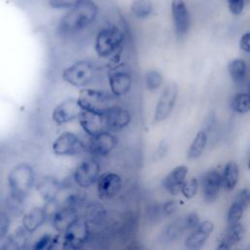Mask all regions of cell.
I'll use <instances>...</instances> for the list:
<instances>
[{
    "label": "cell",
    "instance_id": "cell-40",
    "mask_svg": "<svg viewBox=\"0 0 250 250\" xmlns=\"http://www.w3.org/2000/svg\"><path fill=\"white\" fill-rule=\"evenodd\" d=\"M167 153H168V145L164 140H162L158 144V146H156V148L152 154V160L156 161V162L160 161L166 157Z\"/></svg>",
    "mask_w": 250,
    "mask_h": 250
},
{
    "label": "cell",
    "instance_id": "cell-31",
    "mask_svg": "<svg viewBox=\"0 0 250 250\" xmlns=\"http://www.w3.org/2000/svg\"><path fill=\"white\" fill-rule=\"evenodd\" d=\"M15 216L5 207L0 206V244L7 238L14 228Z\"/></svg>",
    "mask_w": 250,
    "mask_h": 250
},
{
    "label": "cell",
    "instance_id": "cell-9",
    "mask_svg": "<svg viewBox=\"0 0 250 250\" xmlns=\"http://www.w3.org/2000/svg\"><path fill=\"white\" fill-rule=\"evenodd\" d=\"M83 110L104 114L117 100L103 85L89 86L77 90L75 94Z\"/></svg>",
    "mask_w": 250,
    "mask_h": 250
},
{
    "label": "cell",
    "instance_id": "cell-22",
    "mask_svg": "<svg viewBox=\"0 0 250 250\" xmlns=\"http://www.w3.org/2000/svg\"><path fill=\"white\" fill-rule=\"evenodd\" d=\"M214 229L215 226L213 222L209 220L200 222L195 229L188 231L185 240V246L189 250H197L201 248L213 233Z\"/></svg>",
    "mask_w": 250,
    "mask_h": 250
},
{
    "label": "cell",
    "instance_id": "cell-38",
    "mask_svg": "<svg viewBox=\"0 0 250 250\" xmlns=\"http://www.w3.org/2000/svg\"><path fill=\"white\" fill-rule=\"evenodd\" d=\"M236 202L241 204L244 209L248 208L250 206V188H241L235 196L234 199Z\"/></svg>",
    "mask_w": 250,
    "mask_h": 250
},
{
    "label": "cell",
    "instance_id": "cell-44",
    "mask_svg": "<svg viewBox=\"0 0 250 250\" xmlns=\"http://www.w3.org/2000/svg\"><path fill=\"white\" fill-rule=\"evenodd\" d=\"M249 92H250V85H249Z\"/></svg>",
    "mask_w": 250,
    "mask_h": 250
},
{
    "label": "cell",
    "instance_id": "cell-10",
    "mask_svg": "<svg viewBox=\"0 0 250 250\" xmlns=\"http://www.w3.org/2000/svg\"><path fill=\"white\" fill-rule=\"evenodd\" d=\"M121 135L104 130L95 136L87 137L86 154L97 157L105 162L115 156L121 149Z\"/></svg>",
    "mask_w": 250,
    "mask_h": 250
},
{
    "label": "cell",
    "instance_id": "cell-5",
    "mask_svg": "<svg viewBox=\"0 0 250 250\" xmlns=\"http://www.w3.org/2000/svg\"><path fill=\"white\" fill-rule=\"evenodd\" d=\"M136 85V73L129 60L104 65V86L117 101L128 102Z\"/></svg>",
    "mask_w": 250,
    "mask_h": 250
},
{
    "label": "cell",
    "instance_id": "cell-33",
    "mask_svg": "<svg viewBox=\"0 0 250 250\" xmlns=\"http://www.w3.org/2000/svg\"><path fill=\"white\" fill-rule=\"evenodd\" d=\"M198 187H199L198 180L195 177H190L188 180L186 179V181L184 182L181 188V193L187 199H191L196 195Z\"/></svg>",
    "mask_w": 250,
    "mask_h": 250
},
{
    "label": "cell",
    "instance_id": "cell-6",
    "mask_svg": "<svg viewBox=\"0 0 250 250\" xmlns=\"http://www.w3.org/2000/svg\"><path fill=\"white\" fill-rule=\"evenodd\" d=\"M87 137L71 125L58 129L50 141L49 150L57 158L69 159L79 158L86 154Z\"/></svg>",
    "mask_w": 250,
    "mask_h": 250
},
{
    "label": "cell",
    "instance_id": "cell-37",
    "mask_svg": "<svg viewBox=\"0 0 250 250\" xmlns=\"http://www.w3.org/2000/svg\"><path fill=\"white\" fill-rule=\"evenodd\" d=\"M177 209H178V202L174 199H170L161 203V211L164 218L171 217L172 215H174Z\"/></svg>",
    "mask_w": 250,
    "mask_h": 250
},
{
    "label": "cell",
    "instance_id": "cell-42",
    "mask_svg": "<svg viewBox=\"0 0 250 250\" xmlns=\"http://www.w3.org/2000/svg\"><path fill=\"white\" fill-rule=\"evenodd\" d=\"M239 48L245 52L250 54V32H245L241 35L239 39Z\"/></svg>",
    "mask_w": 250,
    "mask_h": 250
},
{
    "label": "cell",
    "instance_id": "cell-19",
    "mask_svg": "<svg viewBox=\"0 0 250 250\" xmlns=\"http://www.w3.org/2000/svg\"><path fill=\"white\" fill-rule=\"evenodd\" d=\"M201 189L203 199L207 203L214 202L223 188L222 174L217 169H210L201 177Z\"/></svg>",
    "mask_w": 250,
    "mask_h": 250
},
{
    "label": "cell",
    "instance_id": "cell-23",
    "mask_svg": "<svg viewBox=\"0 0 250 250\" xmlns=\"http://www.w3.org/2000/svg\"><path fill=\"white\" fill-rule=\"evenodd\" d=\"M188 168L186 165H179L173 168L161 181V187L171 195L181 192L182 186L187 179Z\"/></svg>",
    "mask_w": 250,
    "mask_h": 250
},
{
    "label": "cell",
    "instance_id": "cell-41",
    "mask_svg": "<svg viewBox=\"0 0 250 250\" xmlns=\"http://www.w3.org/2000/svg\"><path fill=\"white\" fill-rule=\"evenodd\" d=\"M185 222H186L188 232L191 229H195L200 224V219L195 212H190L185 216Z\"/></svg>",
    "mask_w": 250,
    "mask_h": 250
},
{
    "label": "cell",
    "instance_id": "cell-32",
    "mask_svg": "<svg viewBox=\"0 0 250 250\" xmlns=\"http://www.w3.org/2000/svg\"><path fill=\"white\" fill-rule=\"evenodd\" d=\"M230 108L233 112L244 114L250 111V92L237 93L230 102Z\"/></svg>",
    "mask_w": 250,
    "mask_h": 250
},
{
    "label": "cell",
    "instance_id": "cell-20",
    "mask_svg": "<svg viewBox=\"0 0 250 250\" xmlns=\"http://www.w3.org/2000/svg\"><path fill=\"white\" fill-rule=\"evenodd\" d=\"M75 124L86 137H92L106 130L104 114L86 110L82 111Z\"/></svg>",
    "mask_w": 250,
    "mask_h": 250
},
{
    "label": "cell",
    "instance_id": "cell-25",
    "mask_svg": "<svg viewBox=\"0 0 250 250\" xmlns=\"http://www.w3.org/2000/svg\"><path fill=\"white\" fill-rule=\"evenodd\" d=\"M188 231L185 217H179L170 221L162 229L159 239L161 242H173Z\"/></svg>",
    "mask_w": 250,
    "mask_h": 250
},
{
    "label": "cell",
    "instance_id": "cell-26",
    "mask_svg": "<svg viewBox=\"0 0 250 250\" xmlns=\"http://www.w3.org/2000/svg\"><path fill=\"white\" fill-rule=\"evenodd\" d=\"M153 12L154 3L152 0H132L129 5V13L137 21L147 20Z\"/></svg>",
    "mask_w": 250,
    "mask_h": 250
},
{
    "label": "cell",
    "instance_id": "cell-30",
    "mask_svg": "<svg viewBox=\"0 0 250 250\" xmlns=\"http://www.w3.org/2000/svg\"><path fill=\"white\" fill-rule=\"evenodd\" d=\"M144 87L148 92H156L158 91L164 83V78L162 73L154 68H150L145 71L143 76Z\"/></svg>",
    "mask_w": 250,
    "mask_h": 250
},
{
    "label": "cell",
    "instance_id": "cell-14",
    "mask_svg": "<svg viewBox=\"0 0 250 250\" xmlns=\"http://www.w3.org/2000/svg\"><path fill=\"white\" fill-rule=\"evenodd\" d=\"M66 184L67 177L60 178L51 173L39 174L34 194L37 195L42 203H59L60 196Z\"/></svg>",
    "mask_w": 250,
    "mask_h": 250
},
{
    "label": "cell",
    "instance_id": "cell-24",
    "mask_svg": "<svg viewBox=\"0 0 250 250\" xmlns=\"http://www.w3.org/2000/svg\"><path fill=\"white\" fill-rule=\"evenodd\" d=\"M245 234L244 226L238 222L233 225H228L225 232L221 236L218 244V249L228 250L238 243Z\"/></svg>",
    "mask_w": 250,
    "mask_h": 250
},
{
    "label": "cell",
    "instance_id": "cell-2",
    "mask_svg": "<svg viewBox=\"0 0 250 250\" xmlns=\"http://www.w3.org/2000/svg\"><path fill=\"white\" fill-rule=\"evenodd\" d=\"M100 15L96 0H84L62 12L54 25V36L62 43H73L97 26Z\"/></svg>",
    "mask_w": 250,
    "mask_h": 250
},
{
    "label": "cell",
    "instance_id": "cell-35",
    "mask_svg": "<svg viewBox=\"0 0 250 250\" xmlns=\"http://www.w3.org/2000/svg\"><path fill=\"white\" fill-rule=\"evenodd\" d=\"M145 218L150 224L157 223L161 218H163L162 211H161V204L157 202L148 204L145 210Z\"/></svg>",
    "mask_w": 250,
    "mask_h": 250
},
{
    "label": "cell",
    "instance_id": "cell-36",
    "mask_svg": "<svg viewBox=\"0 0 250 250\" xmlns=\"http://www.w3.org/2000/svg\"><path fill=\"white\" fill-rule=\"evenodd\" d=\"M84 0H47V5L55 11L63 12L68 10Z\"/></svg>",
    "mask_w": 250,
    "mask_h": 250
},
{
    "label": "cell",
    "instance_id": "cell-15",
    "mask_svg": "<svg viewBox=\"0 0 250 250\" xmlns=\"http://www.w3.org/2000/svg\"><path fill=\"white\" fill-rule=\"evenodd\" d=\"M48 220L49 212L41 202L40 204L27 205L19 217V224L34 236L38 231L48 226Z\"/></svg>",
    "mask_w": 250,
    "mask_h": 250
},
{
    "label": "cell",
    "instance_id": "cell-29",
    "mask_svg": "<svg viewBox=\"0 0 250 250\" xmlns=\"http://www.w3.org/2000/svg\"><path fill=\"white\" fill-rule=\"evenodd\" d=\"M228 71L231 80L235 84H240L246 78L247 64L242 59H232L228 63Z\"/></svg>",
    "mask_w": 250,
    "mask_h": 250
},
{
    "label": "cell",
    "instance_id": "cell-3",
    "mask_svg": "<svg viewBox=\"0 0 250 250\" xmlns=\"http://www.w3.org/2000/svg\"><path fill=\"white\" fill-rule=\"evenodd\" d=\"M129 35L120 21H106L96 26L91 37L92 57L104 65L126 59Z\"/></svg>",
    "mask_w": 250,
    "mask_h": 250
},
{
    "label": "cell",
    "instance_id": "cell-13",
    "mask_svg": "<svg viewBox=\"0 0 250 250\" xmlns=\"http://www.w3.org/2000/svg\"><path fill=\"white\" fill-rule=\"evenodd\" d=\"M104 119L106 130L122 136L133 125L135 112L128 102L117 101L104 113Z\"/></svg>",
    "mask_w": 250,
    "mask_h": 250
},
{
    "label": "cell",
    "instance_id": "cell-28",
    "mask_svg": "<svg viewBox=\"0 0 250 250\" xmlns=\"http://www.w3.org/2000/svg\"><path fill=\"white\" fill-rule=\"evenodd\" d=\"M207 142H208L207 133L204 130L198 131L195 137L193 138L191 144L188 146V149L187 152L188 159L193 160L200 157V155L203 153V151L206 148Z\"/></svg>",
    "mask_w": 250,
    "mask_h": 250
},
{
    "label": "cell",
    "instance_id": "cell-11",
    "mask_svg": "<svg viewBox=\"0 0 250 250\" xmlns=\"http://www.w3.org/2000/svg\"><path fill=\"white\" fill-rule=\"evenodd\" d=\"M76 95H66L55 102L49 109V119L57 129L75 123L82 113Z\"/></svg>",
    "mask_w": 250,
    "mask_h": 250
},
{
    "label": "cell",
    "instance_id": "cell-1",
    "mask_svg": "<svg viewBox=\"0 0 250 250\" xmlns=\"http://www.w3.org/2000/svg\"><path fill=\"white\" fill-rule=\"evenodd\" d=\"M36 164L28 159L13 162L4 176L5 206L15 217H20L35 192L39 177Z\"/></svg>",
    "mask_w": 250,
    "mask_h": 250
},
{
    "label": "cell",
    "instance_id": "cell-12",
    "mask_svg": "<svg viewBox=\"0 0 250 250\" xmlns=\"http://www.w3.org/2000/svg\"><path fill=\"white\" fill-rule=\"evenodd\" d=\"M95 242V234L91 225L82 216L63 233H62V250H80Z\"/></svg>",
    "mask_w": 250,
    "mask_h": 250
},
{
    "label": "cell",
    "instance_id": "cell-16",
    "mask_svg": "<svg viewBox=\"0 0 250 250\" xmlns=\"http://www.w3.org/2000/svg\"><path fill=\"white\" fill-rule=\"evenodd\" d=\"M179 88L177 83L169 82L163 88L154 106L152 122L157 124L165 121L171 115L178 98Z\"/></svg>",
    "mask_w": 250,
    "mask_h": 250
},
{
    "label": "cell",
    "instance_id": "cell-7",
    "mask_svg": "<svg viewBox=\"0 0 250 250\" xmlns=\"http://www.w3.org/2000/svg\"><path fill=\"white\" fill-rule=\"evenodd\" d=\"M105 168V162L85 154L76 159L69 174L67 175L71 184L87 192L94 189V187Z\"/></svg>",
    "mask_w": 250,
    "mask_h": 250
},
{
    "label": "cell",
    "instance_id": "cell-4",
    "mask_svg": "<svg viewBox=\"0 0 250 250\" xmlns=\"http://www.w3.org/2000/svg\"><path fill=\"white\" fill-rule=\"evenodd\" d=\"M59 78L76 91L89 86H104V65L90 55L78 56L61 66Z\"/></svg>",
    "mask_w": 250,
    "mask_h": 250
},
{
    "label": "cell",
    "instance_id": "cell-8",
    "mask_svg": "<svg viewBox=\"0 0 250 250\" xmlns=\"http://www.w3.org/2000/svg\"><path fill=\"white\" fill-rule=\"evenodd\" d=\"M124 174L117 169L104 168L94 187V197L106 204H115L121 200L126 190Z\"/></svg>",
    "mask_w": 250,
    "mask_h": 250
},
{
    "label": "cell",
    "instance_id": "cell-21",
    "mask_svg": "<svg viewBox=\"0 0 250 250\" xmlns=\"http://www.w3.org/2000/svg\"><path fill=\"white\" fill-rule=\"evenodd\" d=\"M62 234L56 232L48 226L38 231L31 240L29 249L32 250H51L61 249Z\"/></svg>",
    "mask_w": 250,
    "mask_h": 250
},
{
    "label": "cell",
    "instance_id": "cell-39",
    "mask_svg": "<svg viewBox=\"0 0 250 250\" xmlns=\"http://www.w3.org/2000/svg\"><path fill=\"white\" fill-rule=\"evenodd\" d=\"M229 12L233 16H239L242 14L245 7V0H226Z\"/></svg>",
    "mask_w": 250,
    "mask_h": 250
},
{
    "label": "cell",
    "instance_id": "cell-27",
    "mask_svg": "<svg viewBox=\"0 0 250 250\" xmlns=\"http://www.w3.org/2000/svg\"><path fill=\"white\" fill-rule=\"evenodd\" d=\"M239 181V167L236 162L229 161L222 172L223 188L227 191H231L237 186Z\"/></svg>",
    "mask_w": 250,
    "mask_h": 250
},
{
    "label": "cell",
    "instance_id": "cell-43",
    "mask_svg": "<svg viewBox=\"0 0 250 250\" xmlns=\"http://www.w3.org/2000/svg\"><path fill=\"white\" fill-rule=\"evenodd\" d=\"M247 168L250 170V155H249L248 160H247Z\"/></svg>",
    "mask_w": 250,
    "mask_h": 250
},
{
    "label": "cell",
    "instance_id": "cell-34",
    "mask_svg": "<svg viewBox=\"0 0 250 250\" xmlns=\"http://www.w3.org/2000/svg\"><path fill=\"white\" fill-rule=\"evenodd\" d=\"M244 208L241 204L236 202L235 200L230 204L228 214H227V224L228 225H233L238 222H240L243 213H244Z\"/></svg>",
    "mask_w": 250,
    "mask_h": 250
},
{
    "label": "cell",
    "instance_id": "cell-18",
    "mask_svg": "<svg viewBox=\"0 0 250 250\" xmlns=\"http://www.w3.org/2000/svg\"><path fill=\"white\" fill-rule=\"evenodd\" d=\"M171 17L176 37L185 38L190 28V15L185 0L171 1Z\"/></svg>",
    "mask_w": 250,
    "mask_h": 250
},
{
    "label": "cell",
    "instance_id": "cell-17",
    "mask_svg": "<svg viewBox=\"0 0 250 250\" xmlns=\"http://www.w3.org/2000/svg\"><path fill=\"white\" fill-rule=\"evenodd\" d=\"M81 217V209L69 205H58L49 213L48 227L58 233H63Z\"/></svg>",
    "mask_w": 250,
    "mask_h": 250
}]
</instances>
